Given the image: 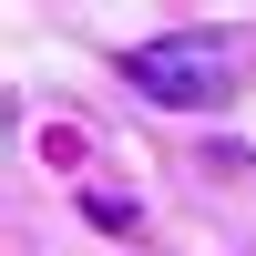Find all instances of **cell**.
<instances>
[{
	"label": "cell",
	"instance_id": "cell-1",
	"mask_svg": "<svg viewBox=\"0 0 256 256\" xmlns=\"http://www.w3.org/2000/svg\"><path fill=\"white\" fill-rule=\"evenodd\" d=\"M134 92L144 102H164V113H195V102H216L226 92V41H205V31H174V41H134Z\"/></svg>",
	"mask_w": 256,
	"mask_h": 256
}]
</instances>
